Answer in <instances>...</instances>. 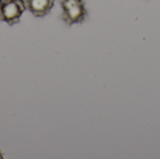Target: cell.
<instances>
[{"mask_svg": "<svg viewBox=\"0 0 160 159\" xmlns=\"http://www.w3.org/2000/svg\"><path fill=\"white\" fill-rule=\"evenodd\" d=\"M25 9L24 0H3L0 4V21L8 25L18 23Z\"/></svg>", "mask_w": 160, "mask_h": 159, "instance_id": "7a4b0ae2", "label": "cell"}, {"mask_svg": "<svg viewBox=\"0 0 160 159\" xmlns=\"http://www.w3.org/2000/svg\"><path fill=\"white\" fill-rule=\"evenodd\" d=\"M2 1H3V0H0V4H1V2H2Z\"/></svg>", "mask_w": 160, "mask_h": 159, "instance_id": "5b68a950", "label": "cell"}, {"mask_svg": "<svg viewBox=\"0 0 160 159\" xmlns=\"http://www.w3.org/2000/svg\"><path fill=\"white\" fill-rule=\"evenodd\" d=\"M55 0H24L26 8L38 18H41L50 13L53 7Z\"/></svg>", "mask_w": 160, "mask_h": 159, "instance_id": "3957f363", "label": "cell"}, {"mask_svg": "<svg viewBox=\"0 0 160 159\" xmlns=\"http://www.w3.org/2000/svg\"><path fill=\"white\" fill-rule=\"evenodd\" d=\"M0 158L1 159L3 158V156H2V154H1V153H0Z\"/></svg>", "mask_w": 160, "mask_h": 159, "instance_id": "277c9868", "label": "cell"}, {"mask_svg": "<svg viewBox=\"0 0 160 159\" xmlns=\"http://www.w3.org/2000/svg\"><path fill=\"white\" fill-rule=\"evenodd\" d=\"M60 3L63 9L62 20L68 26L84 22L87 10L83 0H60Z\"/></svg>", "mask_w": 160, "mask_h": 159, "instance_id": "6da1fadb", "label": "cell"}]
</instances>
